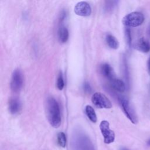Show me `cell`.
<instances>
[{
    "instance_id": "6da1fadb",
    "label": "cell",
    "mask_w": 150,
    "mask_h": 150,
    "mask_svg": "<svg viewBox=\"0 0 150 150\" xmlns=\"http://www.w3.org/2000/svg\"><path fill=\"white\" fill-rule=\"evenodd\" d=\"M46 117L50 124L55 128H57L61 124V115L60 108L57 101L52 97L46 100L45 106Z\"/></svg>"
},
{
    "instance_id": "7a4b0ae2",
    "label": "cell",
    "mask_w": 150,
    "mask_h": 150,
    "mask_svg": "<svg viewBox=\"0 0 150 150\" xmlns=\"http://www.w3.org/2000/svg\"><path fill=\"white\" fill-rule=\"evenodd\" d=\"M144 21V15L139 12H132L125 15L122 19V23L127 27H137Z\"/></svg>"
},
{
    "instance_id": "3957f363",
    "label": "cell",
    "mask_w": 150,
    "mask_h": 150,
    "mask_svg": "<svg viewBox=\"0 0 150 150\" xmlns=\"http://www.w3.org/2000/svg\"><path fill=\"white\" fill-rule=\"evenodd\" d=\"M118 101L126 117L132 123L136 124L138 122V118L134 109L128 100L124 97H120L118 98Z\"/></svg>"
},
{
    "instance_id": "277c9868",
    "label": "cell",
    "mask_w": 150,
    "mask_h": 150,
    "mask_svg": "<svg viewBox=\"0 0 150 150\" xmlns=\"http://www.w3.org/2000/svg\"><path fill=\"white\" fill-rule=\"evenodd\" d=\"M76 150H94L90 139L82 133H79L73 138Z\"/></svg>"
},
{
    "instance_id": "5b68a950",
    "label": "cell",
    "mask_w": 150,
    "mask_h": 150,
    "mask_svg": "<svg viewBox=\"0 0 150 150\" xmlns=\"http://www.w3.org/2000/svg\"><path fill=\"white\" fill-rule=\"evenodd\" d=\"M91 101L93 104L99 108H111L112 103L108 97L100 92H96L92 95Z\"/></svg>"
},
{
    "instance_id": "8992f818",
    "label": "cell",
    "mask_w": 150,
    "mask_h": 150,
    "mask_svg": "<svg viewBox=\"0 0 150 150\" xmlns=\"http://www.w3.org/2000/svg\"><path fill=\"white\" fill-rule=\"evenodd\" d=\"M23 74L21 70L15 69L12 74L11 80V89L13 93H18L23 86Z\"/></svg>"
},
{
    "instance_id": "52a82bcc",
    "label": "cell",
    "mask_w": 150,
    "mask_h": 150,
    "mask_svg": "<svg viewBox=\"0 0 150 150\" xmlns=\"http://www.w3.org/2000/svg\"><path fill=\"white\" fill-rule=\"evenodd\" d=\"M100 129L104 137L105 144H110L115 140V133L110 128V124L106 120L102 121L100 124Z\"/></svg>"
},
{
    "instance_id": "ba28073f",
    "label": "cell",
    "mask_w": 150,
    "mask_h": 150,
    "mask_svg": "<svg viewBox=\"0 0 150 150\" xmlns=\"http://www.w3.org/2000/svg\"><path fill=\"white\" fill-rule=\"evenodd\" d=\"M74 12L77 15L88 16L91 13V8L87 2L80 1L75 5Z\"/></svg>"
},
{
    "instance_id": "9c48e42d",
    "label": "cell",
    "mask_w": 150,
    "mask_h": 150,
    "mask_svg": "<svg viewBox=\"0 0 150 150\" xmlns=\"http://www.w3.org/2000/svg\"><path fill=\"white\" fill-rule=\"evenodd\" d=\"M100 72L101 74L105 78L111 80L115 78V73L112 67L107 63H103L100 66Z\"/></svg>"
},
{
    "instance_id": "30bf717a",
    "label": "cell",
    "mask_w": 150,
    "mask_h": 150,
    "mask_svg": "<svg viewBox=\"0 0 150 150\" xmlns=\"http://www.w3.org/2000/svg\"><path fill=\"white\" fill-rule=\"evenodd\" d=\"M134 47L143 53H147L150 50V43L144 38H139L134 44Z\"/></svg>"
},
{
    "instance_id": "8fae6325",
    "label": "cell",
    "mask_w": 150,
    "mask_h": 150,
    "mask_svg": "<svg viewBox=\"0 0 150 150\" xmlns=\"http://www.w3.org/2000/svg\"><path fill=\"white\" fill-rule=\"evenodd\" d=\"M8 108L11 114L13 115L18 114L22 108L21 101L17 98H11L9 101Z\"/></svg>"
},
{
    "instance_id": "7c38bea8",
    "label": "cell",
    "mask_w": 150,
    "mask_h": 150,
    "mask_svg": "<svg viewBox=\"0 0 150 150\" xmlns=\"http://www.w3.org/2000/svg\"><path fill=\"white\" fill-rule=\"evenodd\" d=\"M111 86L114 90L120 93H123L125 91L126 87L123 81L120 79H117L116 77L110 80Z\"/></svg>"
},
{
    "instance_id": "4fadbf2b",
    "label": "cell",
    "mask_w": 150,
    "mask_h": 150,
    "mask_svg": "<svg viewBox=\"0 0 150 150\" xmlns=\"http://www.w3.org/2000/svg\"><path fill=\"white\" fill-rule=\"evenodd\" d=\"M58 38L61 43H65L69 38V31L66 27L61 25L58 30Z\"/></svg>"
},
{
    "instance_id": "5bb4252c",
    "label": "cell",
    "mask_w": 150,
    "mask_h": 150,
    "mask_svg": "<svg viewBox=\"0 0 150 150\" xmlns=\"http://www.w3.org/2000/svg\"><path fill=\"white\" fill-rule=\"evenodd\" d=\"M105 41L107 45L111 49H117L118 48L119 43L118 40L112 35L107 34L105 36Z\"/></svg>"
},
{
    "instance_id": "9a60e30c",
    "label": "cell",
    "mask_w": 150,
    "mask_h": 150,
    "mask_svg": "<svg viewBox=\"0 0 150 150\" xmlns=\"http://www.w3.org/2000/svg\"><path fill=\"white\" fill-rule=\"evenodd\" d=\"M85 112L88 118V119L93 122H96L97 120V115L95 112L94 108L89 105H87L85 107Z\"/></svg>"
},
{
    "instance_id": "2e32d148",
    "label": "cell",
    "mask_w": 150,
    "mask_h": 150,
    "mask_svg": "<svg viewBox=\"0 0 150 150\" xmlns=\"http://www.w3.org/2000/svg\"><path fill=\"white\" fill-rule=\"evenodd\" d=\"M117 1H107L105 2L104 6V10L105 12L109 13L111 12L115 6Z\"/></svg>"
},
{
    "instance_id": "e0dca14e",
    "label": "cell",
    "mask_w": 150,
    "mask_h": 150,
    "mask_svg": "<svg viewBox=\"0 0 150 150\" xmlns=\"http://www.w3.org/2000/svg\"><path fill=\"white\" fill-rule=\"evenodd\" d=\"M57 143L62 148H64L66 144V135L63 132H60L57 134Z\"/></svg>"
},
{
    "instance_id": "ac0fdd59",
    "label": "cell",
    "mask_w": 150,
    "mask_h": 150,
    "mask_svg": "<svg viewBox=\"0 0 150 150\" xmlns=\"http://www.w3.org/2000/svg\"><path fill=\"white\" fill-rule=\"evenodd\" d=\"M56 86H57V88L59 90H62L64 86V80H63V76L61 72L59 73L57 79V83H56Z\"/></svg>"
},
{
    "instance_id": "d6986e66",
    "label": "cell",
    "mask_w": 150,
    "mask_h": 150,
    "mask_svg": "<svg viewBox=\"0 0 150 150\" xmlns=\"http://www.w3.org/2000/svg\"><path fill=\"white\" fill-rule=\"evenodd\" d=\"M125 39L126 42L128 45L129 47H131V43H132V38H131V30L129 28H126L125 29Z\"/></svg>"
},
{
    "instance_id": "ffe728a7",
    "label": "cell",
    "mask_w": 150,
    "mask_h": 150,
    "mask_svg": "<svg viewBox=\"0 0 150 150\" xmlns=\"http://www.w3.org/2000/svg\"><path fill=\"white\" fill-rule=\"evenodd\" d=\"M83 88H84V90L86 93H90L91 91V87L90 84L87 81L84 83Z\"/></svg>"
},
{
    "instance_id": "44dd1931",
    "label": "cell",
    "mask_w": 150,
    "mask_h": 150,
    "mask_svg": "<svg viewBox=\"0 0 150 150\" xmlns=\"http://www.w3.org/2000/svg\"><path fill=\"white\" fill-rule=\"evenodd\" d=\"M66 17V12H65V11H62L61 12V13L60 14V17H59L60 22L62 23L65 19Z\"/></svg>"
},
{
    "instance_id": "7402d4cb",
    "label": "cell",
    "mask_w": 150,
    "mask_h": 150,
    "mask_svg": "<svg viewBox=\"0 0 150 150\" xmlns=\"http://www.w3.org/2000/svg\"><path fill=\"white\" fill-rule=\"evenodd\" d=\"M148 73L149 74H150V56L149 57V59L148 60Z\"/></svg>"
},
{
    "instance_id": "603a6c76",
    "label": "cell",
    "mask_w": 150,
    "mask_h": 150,
    "mask_svg": "<svg viewBox=\"0 0 150 150\" xmlns=\"http://www.w3.org/2000/svg\"><path fill=\"white\" fill-rule=\"evenodd\" d=\"M147 143H148V145H149V146H150V139H149V140H148V142H147Z\"/></svg>"
},
{
    "instance_id": "cb8c5ba5",
    "label": "cell",
    "mask_w": 150,
    "mask_h": 150,
    "mask_svg": "<svg viewBox=\"0 0 150 150\" xmlns=\"http://www.w3.org/2000/svg\"><path fill=\"white\" fill-rule=\"evenodd\" d=\"M148 32H149V35H150V26H149V29H148Z\"/></svg>"
}]
</instances>
